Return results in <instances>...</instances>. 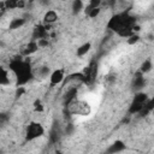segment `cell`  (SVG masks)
Masks as SVG:
<instances>
[{
    "instance_id": "cell-1",
    "label": "cell",
    "mask_w": 154,
    "mask_h": 154,
    "mask_svg": "<svg viewBox=\"0 0 154 154\" xmlns=\"http://www.w3.org/2000/svg\"><path fill=\"white\" fill-rule=\"evenodd\" d=\"M8 69L13 72L16 78V87H23L30 82L34 77V70L28 60L22 58L12 59L8 64Z\"/></svg>"
},
{
    "instance_id": "cell-2",
    "label": "cell",
    "mask_w": 154,
    "mask_h": 154,
    "mask_svg": "<svg viewBox=\"0 0 154 154\" xmlns=\"http://www.w3.org/2000/svg\"><path fill=\"white\" fill-rule=\"evenodd\" d=\"M132 25H135V18L130 16L128 12L112 16L107 23V28L114 32H117L123 26H132Z\"/></svg>"
},
{
    "instance_id": "cell-3",
    "label": "cell",
    "mask_w": 154,
    "mask_h": 154,
    "mask_svg": "<svg viewBox=\"0 0 154 154\" xmlns=\"http://www.w3.org/2000/svg\"><path fill=\"white\" fill-rule=\"evenodd\" d=\"M67 107V112L72 116H89L91 112V107L89 105V102L84 101V100H78L77 97L75 100H72L69 105H66Z\"/></svg>"
},
{
    "instance_id": "cell-4",
    "label": "cell",
    "mask_w": 154,
    "mask_h": 154,
    "mask_svg": "<svg viewBox=\"0 0 154 154\" xmlns=\"http://www.w3.org/2000/svg\"><path fill=\"white\" fill-rule=\"evenodd\" d=\"M43 135H45V128L38 122L32 120L25 128V140L29 141V142L35 141V140L42 137Z\"/></svg>"
},
{
    "instance_id": "cell-5",
    "label": "cell",
    "mask_w": 154,
    "mask_h": 154,
    "mask_svg": "<svg viewBox=\"0 0 154 154\" xmlns=\"http://www.w3.org/2000/svg\"><path fill=\"white\" fill-rule=\"evenodd\" d=\"M148 100V95L143 91H137L129 106V113L130 114H137L143 108L146 101Z\"/></svg>"
},
{
    "instance_id": "cell-6",
    "label": "cell",
    "mask_w": 154,
    "mask_h": 154,
    "mask_svg": "<svg viewBox=\"0 0 154 154\" xmlns=\"http://www.w3.org/2000/svg\"><path fill=\"white\" fill-rule=\"evenodd\" d=\"M49 84L52 87L54 85H59L61 84L64 81H65V73H64V70L63 69H57V70H53L51 73H49Z\"/></svg>"
},
{
    "instance_id": "cell-7",
    "label": "cell",
    "mask_w": 154,
    "mask_h": 154,
    "mask_svg": "<svg viewBox=\"0 0 154 154\" xmlns=\"http://www.w3.org/2000/svg\"><path fill=\"white\" fill-rule=\"evenodd\" d=\"M131 85H132V89H134V90H136V91H141V89H143L144 85H146L144 73H142V72L138 71V72L134 76Z\"/></svg>"
},
{
    "instance_id": "cell-8",
    "label": "cell",
    "mask_w": 154,
    "mask_h": 154,
    "mask_svg": "<svg viewBox=\"0 0 154 154\" xmlns=\"http://www.w3.org/2000/svg\"><path fill=\"white\" fill-rule=\"evenodd\" d=\"M47 28H48L47 24L35 26V29L32 31V40L38 41V40H42V38H47L48 37V29Z\"/></svg>"
},
{
    "instance_id": "cell-9",
    "label": "cell",
    "mask_w": 154,
    "mask_h": 154,
    "mask_svg": "<svg viewBox=\"0 0 154 154\" xmlns=\"http://www.w3.org/2000/svg\"><path fill=\"white\" fill-rule=\"evenodd\" d=\"M126 148L125 143L122 141V140H116L112 144H109V147L106 149V153H109V154H116V153H120V152H124Z\"/></svg>"
},
{
    "instance_id": "cell-10",
    "label": "cell",
    "mask_w": 154,
    "mask_h": 154,
    "mask_svg": "<svg viewBox=\"0 0 154 154\" xmlns=\"http://www.w3.org/2000/svg\"><path fill=\"white\" fill-rule=\"evenodd\" d=\"M77 94H78V87H70V88H67V90H66V93L64 94V97H63L64 105L66 106L72 100H75L77 97Z\"/></svg>"
},
{
    "instance_id": "cell-11",
    "label": "cell",
    "mask_w": 154,
    "mask_h": 154,
    "mask_svg": "<svg viewBox=\"0 0 154 154\" xmlns=\"http://www.w3.org/2000/svg\"><path fill=\"white\" fill-rule=\"evenodd\" d=\"M58 18H59V16H58V13H57L55 10H48L45 13V16H43V23L49 25V24L55 23L58 20Z\"/></svg>"
},
{
    "instance_id": "cell-12",
    "label": "cell",
    "mask_w": 154,
    "mask_h": 154,
    "mask_svg": "<svg viewBox=\"0 0 154 154\" xmlns=\"http://www.w3.org/2000/svg\"><path fill=\"white\" fill-rule=\"evenodd\" d=\"M8 84H11V78H10L8 70L6 67L0 66V87H6Z\"/></svg>"
},
{
    "instance_id": "cell-13",
    "label": "cell",
    "mask_w": 154,
    "mask_h": 154,
    "mask_svg": "<svg viewBox=\"0 0 154 154\" xmlns=\"http://www.w3.org/2000/svg\"><path fill=\"white\" fill-rule=\"evenodd\" d=\"M83 10H84V13L87 14V17H89V18H91V19L99 17L100 13H101V7H91V6L87 5Z\"/></svg>"
},
{
    "instance_id": "cell-14",
    "label": "cell",
    "mask_w": 154,
    "mask_h": 154,
    "mask_svg": "<svg viewBox=\"0 0 154 154\" xmlns=\"http://www.w3.org/2000/svg\"><path fill=\"white\" fill-rule=\"evenodd\" d=\"M40 46H38V42L35 41V40H31L26 46H25V49H24V54L25 55H31L34 53H36L38 51Z\"/></svg>"
},
{
    "instance_id": "cell-15",
    "label": "cell",
    "mask_w": 154,
    "mask_h": 154,
    "mask_svg": "<svg viewBox=\"0 0 154 154\" xmlns=\"http://www.w3.org/2000/svg\"><path fill=\"white\" fill-rule=\"evenodd\" d=\"M25 24V19L22 18V17H16V18H12L10 24H8V29L10 30H17L19 28H22L23 25Z\"/></svg>"
},
{
    "instance_id": "cell-16",
    "label": "cell",
    "mask_w": 154,
    "mask_h": 154,
    "mask_svg": "<svg viewBox=\"0 0 154 154\" xmlns=\"http://www.w3.org/2000/svg\"><path fill=\"white\" fill-rule=\"evenodd\" d=\"M90 48H91V43H90V42H84V43H82V45L77 48L76 55L79 57V58H82V57H84V55L90 51Z\"/></svg>"
},
{
    "instance_id": "cell-17",
    "label": "cell",
    "mask_w": 154,
    "mask_h": 154,
    "mask_svg": "<svg viewBox=\"0 0 154 154\" xmlns=\"http://www.w3.org/2000/svg\"><path fill=\"white\" fill-rule=\"evenodd\" d=\"M135 32V30H134V25L132 26H123V28H120L116 34L118 35V36H120V37H124V38H128L130 35H132Z\"/></svg>"
},
{
    "instance_id": "cell-18",
    "label": "cell",
    "mask_w": 154,
    "mask_h": 154,
    "mask_svg": "<svg viewBox=\"0 0 154 154\" xmlns=\"http://www.w3.org/2000/svg\"><path fill=\"white\" fill-rule=\"evenodd\" d=\"M83 8H84V4L82 0H73L72 1V4H71L72 14H78Z\"/></svg>"
},
{
    "instance_id": "cell-19",
    "label": "cell",
    "mask_w": 154,
    "mask_h": 154,
    "mask_svg": "<svg viewBox=\"0 0 154 154\" xmlns=\"http://www.w3.org/2000/svg\"><path fill=\"white\" fill-rule=\"evenodd\" d=\"M49 73H51V70H49L48 66H40L36 71H34V77L37 75V76H40L41 78H46V77L49 76Z\"/></svg>"
},
{
    "instance_id": "cell-20",
    "label": "cell",
    "mask_w": 154,
    "mask_h": 154,
    "mask_svg": "<svg viewBox=\"0 0 154 154\" xmlns=\"http://www.w3.org/2000/svg\"><path fill=\"white\" fill-rule=\"evenodd\" d=\"M152 69H153V63H152V60H150V59H146V60L141 64V66H140V72L147 73V72L152 71Z\"/></svg>"
},
{
    "instance_id": "cell-21",
    "label": "cell",
    "mask_w": 154,
    "mask_h": 154,
    "mask_svg": "<svg viewBox=\"0 0 154 154\" xmlns=\"http://www.w3.org/2000/svg\"><path fill=\"white\" fill-rule=\"evenodd\" d=\"M138 41H140V35H138V34H136V32H134L132 35H130V36L126 38V42H128V45H130V46H132V45L137 43Z\"/></svg>"
},
{
    "instance_id": "cell-22",
    "label": "cell",
    "mask_w": 154,
    "mask_h": 154,
    "mask_svg": "<svg viewBox=\"0 0 154 154\" xmlns=\"http://www.w3.org/2000/svg\"><path fill=\"white\" fill-rule=\"evenodd\" d=\"M34 109H35L36 112H38V113H42V112H43L45 107H43V105H42L41 100H38V99H37V100L34 102Z\"/></svg>"
},
{
    "instance_id": "cell-23",
    "label": "cell",
    "mask_w": 154,
    "mask_h": 154,
    "mask_svg": "<svg viewBox=\"0 0 154 154\" xmlns=\"http://www.w3.org/2000/svg\"><path fill=\"white\" fill-rule=\"evenodd\" d=\"M102 4H105L107 7H114L116 5V0H102Z\"/></svg>"
},
{
    "instance_id": "cell-24",
    "label": "cell",
    "mask_w": 154,
    "mask_h": 154,
    "mask_svg": "<svg viewBox=\"0 0 154 154\" xmlns=\"http://www.w3.org/2000/svg\"><path fill=\"white\" fill-rule=\"evenodd\" d=\"M7 119H8V117H7V114H6V113H0V125H1V124H4Z\"/></svg>"
},
{
    "instance_id": "cell-25",
    "label": "cell",
    "mask_w": 154,
    "mask_h": 154,
    "mask_svg": "<svg viewBox=\"0 0 154 154\" xmlns=\"http://www.w3.org/2000/svg\"><path fill=\"white\" fill-rule=\"evenodd\" d=\"M42 6H47V5H49V0H37Z\"/></svg>"
},
{
    "instance_id": "cell-26",
    "label": "cell",
    "mask_w": 154,
    "mask_h": 154,
    "mask_svg": "<svg viewBox=\"0 0 154 154\" xmlns=\"http://www.w3.org/2000/svg\"><path fill=\"white\" fill-rule=\"evenodd\" d=\"M4 12H5V11L0 10V19H1V18H2V16H4Z\"/></svg>"
}]
</instances>
